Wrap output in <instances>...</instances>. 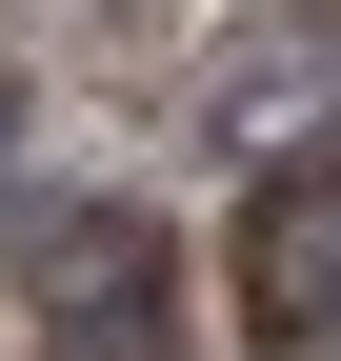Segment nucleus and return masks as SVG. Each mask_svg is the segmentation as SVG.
I'll use <instances>...</instances> for the list:
<instances>
[{
  "mask_svg": "<svg viewBox=\"0 0 341 361\" xmlns=\"http://www.w3.org/2000/svg\"><path fill=\"white\" fill-rule=\"evenodd\" d=\"M241 322L261 341H321L341 322V141H281L261 201H241Z\"/></svg>",
  "mask_w": 341,
  "mask_h": 361,
  "instance_id": "nucleus-1",
  "label": "nucleus"
},
{
  "mask_svg": "<svg viewBox=\"0 0 341 361\" xmlns=\"http://www.w3.org/2000/svg\"><path fill=\"white\" fill-rule=\"evenodd\" d=\"M161 221H80L61 241V301H40V361H181V322H161Z\"/></svg>",
  "mask_w": 341,
  "mask_h": 361,
  "instance_id": "nucleus-2",
  "label": "nucleus"
},
{
  "mask_svg": "<svg viewBox=\"0 0 341 361\" xmlns=\"http://www.w3.org/2000/svg\"><path fill=\"white\" fill-rule=\"evenodd\" d=\"M281 121H341V20H321V0H281V20H241L221 61H201V141L261 161Z\"/></svg>",
  "mask_w": 341,
  "mask_h": 361,
  "instance_id": "nucleus-3",
  "label": "nucleus"
}]
</instances>
